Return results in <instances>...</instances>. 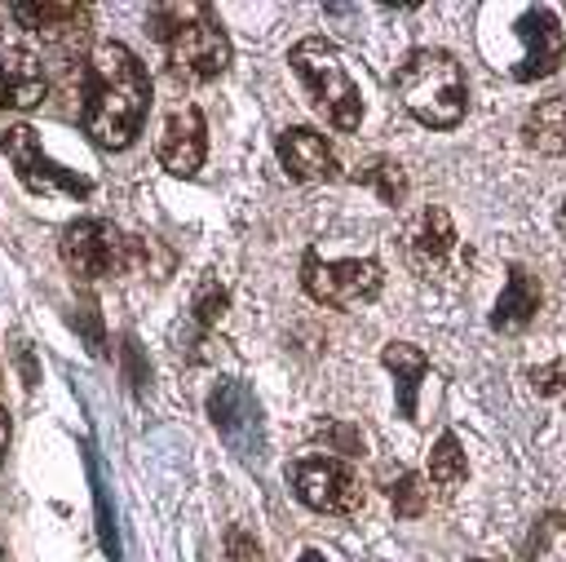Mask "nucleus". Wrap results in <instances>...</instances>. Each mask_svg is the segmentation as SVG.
Masks as SVG:
<instances>
[{"label":"nucleus","instance_id":"obj_11","mask_svg":"<svg viewBox=\"0 0 566 562\" xmlns=\"http://www.w3.org/2000/svg\"><path fill=\"white\" fill-rule=\"evenodd\" d=\"M203 115L199 106H172L164 128H159V142H155V159L177 173V177H190L199 164H203Z\"/></svg>","mask_w":566,"mask_h":562},{"label":"nucleus","instance_id":"obj_24","mask_svg":"<svg viewBox=\"0 0 566 562\" xmlns=\"http://www.w3.org/2000/svg\"><path fill=\"white\" fill-rule=\"evenodd\" d=\"M4 447H9V412L0 407V460H4Z\"/></svg>","mask_w":566,"mask_h":562},{"label":"nucleus","instance_id":"obj_13","mask_svg":"<svg viewBox=\"0 0 566 562\" xmlns=\"http://www.w3.org/2000/svg\"><path fill=\"white\" fill-rule=\"evenodd\" d=\"M13 18L27 31H40V40H49L57 49H66L71 40H80L88 31V4H66V0H40V4L18 0Z\"/></svg>","mask_w":566,"mask_h":562},{"label":"nucleus","instance_id":"obj_14","mask_svg":"<svg viewBox=\"0 0 566 562\" xmlns=\"http://www.w3.org/2000/svg\"><path fill=\"white\" fill-rule=\"evenodd\" d=\"M44 66L27 49H0V106L4 111H31L44 102Z\"/></svg>","mask_w":566,"mask_h":562},{"label":"nucleus","instance_id":"obj_17","mask_svg":"<svg viewBox=\"0 0 566 562\" xmlns=\"http://www.w3.org/2000/svg\"><path fill=\"white\" fill-rule=\"evenodd\" d=\"M380 363L394 372V381H398V412L411 420L416 416V389L429 376V358L416 345H407V341H389L380 350Z\"/></svg>","mask_w":566,"mask_h":562},{"label":"nucleus","instance_id":"obj_3","mask_svg":"<svg viewBox=\"0 0 566 562\" xmlns=\"http://www.w3.org/2000/svg\"><path fill=\"white\" fill-rule=\"evenodd\" d=\"M287 62H292V71L301 75V84L310 89L314 111H318L332 128L354 133L358 119H363V97H358V89H354V80H349V71H345L336 44H327L323 35H310V40H301V44L292 49Z\"/></svg>","mask_w":566,"mask_h":562},{"label":"nucleus","instance_id":"obj_16","mask_svg":"<svg viewBox=\"0 0 566 562\" xmlns=\"http://www.w3.org/2000/svg\"><path fill=\"white\" fill-rule=\"evenodd\" d=\"M522 137L539 155H566V97H544L526 111Z\"/></svg>","mask_w":566,"mask_h":562},{"label":"nucleus","instance_id":"obj_8","mask_svg":"<svg viewBox=\"0 0 566 562\" xmlns=\"http://www.w3.org/2000/svg\"><path fill=\"white\" fill-rule=\"evenodd\" d=\"M0 146H4L13 173H18V181L27 190H35V195H88V181L84 177H75L71 168H62V164H53L44 155L35 128L13 124V128H4V142Z\"/></svg>","mask_w":566,"mask_h":562},{"label":"nucleus","instance_id":"obj_4","mask_svg":"<svg viewBox=\"0 0 566 562\" xmlns=\"http://www.w3.org/2000/svg\"><path fill=\"white\" fill-rule=\"evenodd\" d=\"M133 252H137V239L119 235L111 221L102 217H80L62 230V261L75 279H102V274H119V270H133Z\"/></svg>","mask_w":566,"mask_h":562},{"label":"nucleus","instance_id":"obj_26","mask_svg":"<svg viewBox=\"0 0 566 562\" xmlns=\"http://www.w3.org/2000/svg\"><path fill=\"white\" fill-rule=\"evenodd\" d=\"M469 562H486V558H469Z\"/></svg>","mask_w":566,"mask_h":562},{"label":"nucleus","instance_id":"obj_20","mask_svg":"<svg viewBox=\"0 0 566 562\" xmlns=\"http://www.w3.org/2000/svg\"><path fill=\"white\" fill-rule=\"evenodd\" d=\"M389 500H394V513L398 518H420L429 509V487L420 473H402L394 487H389Z\"/></svg>","mask_w":566,"mask_h":562},{"label":"nucleus","instance_id":"obj_12","mask_svg":"<svg viewBox=\"0 0 566 562\" xmlns=\"http://www.w3.org/2000/svg\"><path fill=\"white\" fill-rule=\"evenodd\" d=\"M279 164H283L287 177H296V181H332V177L340 173L332 146H327L323 133H314V128H283V133H279Z\"/></svg>","mask_w":566,"mask_h":562},{"label":"nucleus","instance_id":"obj_19","mask_svg":"<svg viewBox=\"0 0 566 562\" xmlns=\"http://www.w3.org/2000/svg\"><path fill=\"white\" fill-rule=\"evenodd\" d=\"M429 478H433L438 487H451V482L464 478V451H460V438H455L451 429L438 434V443H433V451H429Z\"/></svg>","mask_w":566,"mask_h":562},{"label":"nucleus","instance_id":"obj_25","mask_svg":"<svg viewBox=\"0 0 566 562\" xmlns=\"http://www.w3.org/2000/svg\"><path fill=\"white\" fill-rule=\"evenodd\" d=\"M296 562H327V558H323V553H314V549H305V553H301Z\"/></svg>","mask_w":566,"mask_h":562},{"label":"nucleus","instance_id":"obj_5","mask_svg":"<svg viewBox=\"0 0 566 562\" xmlns=\"http://www.w3.org/2000/svg\"><path fill=\"white\" fill-rule=\"evenodd\" d=\"M287 482L296 491V500L314 513H336L349 518L363 509V482L358 473L336 460V456H301L287 465Z\"/></svg>","mask_w":566,"mask_h":562},{"label":"nucleus","instance_id":"obj_1","mask_svg":"<svg viewBox=\"0 0 566 562\" xmlns=\"http://www.w3.org/2000/svg\"><path fill=\"white\" fill-rule=\"evenodd\" d=\"M80 124L97 146H128L146 119L150 106V75L137 62L133 49L124 44H97L84 58V75H80Z\"/></svg>","mask_w":566,"mask_h":562},{"label":"nucleus","instance_id":"obj_7","mask_svg":"<svg viewBox=\"0 0 566 562\" xmlns=\"http://www.w3.org/2000/svg\"><path fill=\"white\" fill-rule=\"evenodd\" d=\"M168 71L181 80H212L230 66V40L221 31V22L212 13H199L190 22H181L168 40Z\"/></svg>","mask_w":566,"mask_h":562},{"label":"nucleus","instance_id":"obj_6","mask_svg":"<svg viewBox=\"0 0 566 562\" xmlns=\"http://www.w3.org/2000/svg\"><path fill=\"white\" fill-rule=\"evenodd\" d=\"M301 283H305V292H310L314 301L349 310V305L371 301V296L380 292L385 274H380V261H371V257L327 261L318 248H310L305 261H301Z\"/></svg>","mask_w":566,"mask_h":562},{"label":"nucleus","instance_id":"obj_15","mask_svg":"<svg viewBox=\"0 0 566 562\" xmlns=\"http://www.w3.org/2000/svg\"><path fill=\"white\" fill-rule=\"evenodd\" d=\"M539 310V283L526 266H509V279H504V292L491 310V327L500 332H522Z\"/></svg>","mask_w":566,"mask_h":562},{"label":"nucleus","instance_id":"obj_22","mask_svg":"<svg viewBox=\"0 0 566 562\" xmlns=\"http://www.w3.org/2000/svg\"><path fill=\"white\" fill-rule=\"evenodd\" d=\"M531 385H535V394H562L566 389V354L548 367H531Z\"/></svg>","mask_w":566,"mask_h":562},{"label":"nucleus","instance_id":"obj_2","mask_svg":"<svg viewBox=\"0 0 566 562\" xmlns=\"http://www.w3.org/2000/svg\"><path fill=\"white\" fill-rule=\"evenodd\" d=\"M398 102L424 128H455L469 106V84L460 62L447 49H411L394 75Z\"/></svg>","mask_w":566,"mask_h":562},{"label":"nucleus","instance_id":"obj_23","mask_svg":"<svg viewBox=\"0 0 566 562\" xmlns=\"http://www.w3.org/2000/svg\"><path fill=\"white\" fill-rule=\"evenodd\" d=\"M226 549H230V562H265V553H261V544L243 531V527H234L230 535H226Z\"/></svg>","mask_w":566,"mask_h":562},{"label":"nucleus","instance_id":"obj_10","mask_svg":"<svg viewBox=\"0 0 566 562\" xmlns=\"http://www.w3.org/2000/svg\"><path fill=\"white\" fill-rule=\"evenodd\" d=\"M517 35H522V62L513 66V80H544L562 66L566 35H562L553 9H526L517 18Z\"/></svg>","mask_w":566,"mask_h":562},{"label":"nucleus","instance_id":"obj_21","mask_svg":"<svg viewBox=\"0 0 566 562\" xmlns=\"http://www.w3.org/2000/svg\"><path fill=\"white\" fill-rule=\"evenodd\" d=\"M195 314H199V323H203V327L221 323V314H226V292H221L212 279L199 288V296H195Z\"/></svg>","mask_w":566,"mask_h":562},{"label":"nucleus","instance_id":"obj_9","mask_svg":"<svg viewBox=\"0 0 566 562\" xmlns=\"http://www.w3.org/2000/svg\"><path fill=\"white\" fill-rule=\"evenodd\" d=\"M455 248H460V243H455V226H451L447 208H438V204L420 208V212L402 226V252H407V261H411V270H416L420 279L447 274L451 261H455Z\"/></svg>","mask_w":566,"mask_h":562},{"label":"nucleus","instance_id":"obj_27","mask_svg":"<svg viewBox=\"0 0 566 562\" xmlns=\"http://www.w3.org/2000/svg\"><path fill=\"white\" fill-rule=\"evenodd\" d=\"M0 562H4V553H0Z\"/></svg>","mask_w":566,"mask_h":562},{"label":"nucleus","instance_id":"obj_18","mask_svg":"<svg viewBox=\"0 0 566 562\" xmlns=\"http://www.w3.org/2000/svg\"><path fill=\"white\" fill-rule=\"evenodd\" d=\"M354 181L371 186L385 204H402V195H407V173H402V164L389 159V155H371V159H363V164L354 168Z\"/></svg>","mask_w":566,"mask_h":562}]
</instances>
